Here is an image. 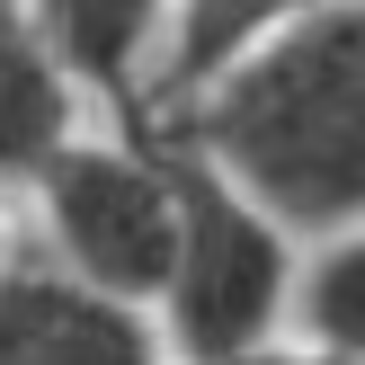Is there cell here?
<instances>
[{
  "label": "cell",
  "instance_id": "cell-1",
  "mask_svg": "<svg viewBox=\"0 0 365 365\" xmlns=\"http://www.w3.org/2000/svg\"><path fill=\"white\" fill-rule=\"evenodd\" d=\"M205 170H223L285 241H339L365 223V0L277 27L232 71H214L178 134Z\"/></svg>",
  "mask_w": 365,
  "mask_h": 365
},
{
  "label": "cell",
  "instance_id": "cell-2",
  "mask_svg": "<svg viewBox=\"0 0 365 365\" xmlns=\"http://www.w3.org/2000/svg\"><path fill=\"white\" fill-rule=\"evenodd\" d=\"M170 152V187H178V241H170V277H160V339L187 365H232L285 330L294 312V241L232 187L223 170L160 143Z\"/></svg>",
  "mask_w": 365,
  "mask_h": 365
},
{
  "label": "cell",
  "instance_id": "cell-3",
  "mask_svg": "<svg viewBox=\"0 0 365 365\" xmlns=\"http://www.w3.org/2000/svg\"><path fill=\"white\" fill-rule=\"evenodd\" d=\"M45 205V259L71 267L81 285L152 312L160 277H170V241H178V187H170V152L143 143H81L71 134L45 170L27 178Z\"/></svg>",
  "mask_w": 365,
  "mask_h": 365
},
{
  "label": "cell",
  "instance_id": "cell-4",
  "mask_svg": "<svg viewBox=\"0 0 365 365\" xmlns=\"http://www.w3.org/2000/svg\"><path fill=\"white\" fill-rule=\"evenodd\" d=\"M0 365H160V330L53 259H0Z\"/></svg>",
  "mask_w": 365,
  "mask_h": 365
},
{
  "label": "cell",
  "instance_id": "cell-5",
  "mask_svg": "<svg viewBox=\"0 0 365 365\" xmlns=\"http://www.w3.org/2000/svg\"><path fill=\"white\" fill-rule=\"evenodd\" d=\"M81 134V89L53 63L27 0H0V187H27Z\"/></svg>",
  "mask_w": 365,
  "mask_h": 365
},
{
  "label": "cell",
  "instance_id": "cell-6",
  "mask_svg": "<svg viewBox=\"0 0 365 365\" xmlns=\"http://www.w3.org/2000/svg\"><path fill=\"white\" fill-rule=\"evenodd\" d=\"M36 27H45L53 63L71 71V89H98V98L134 107L152 89L160 36H170L178 0H27Z\"/></svg>",
  "mask_w": 365,
  "mask_h": 365
},
{
  "label": "cell",
  "instance_id": "cell-7",
  "mask_svg": "<svg viewBox=\"0 0 365 365\" xmlns=\"http://www.w3.org/2000/svg\"><path fill=\"white\" fill-rule=\"evenodd\" d=\"M294 321L303 348H321L330 365H365V223L312 241V259L294 267Z\"/></svg>",
  "mask_w": 365,
  "mask_h": 365
},
{
  "label": "cell",
  "instance_id": "cell-8",
  "mask_svg": "<svg viewBox=\"0 0 365 365\" xmlns=\"http://www.w3.org/2000/svg\"><path fill=\"white\" fill-rule=\"evenodd\" d=\"M232 365H330L321 348H285V339H267V348H250V356H232Z\"/></svg>",
  "mask_w": 365,
  "mask_h": 365
}]
</instances>
